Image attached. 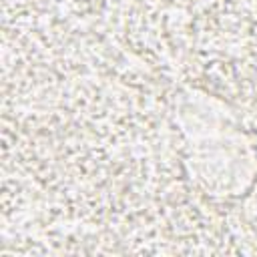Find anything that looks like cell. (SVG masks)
Returning a JSON list of instances; mask_svg holds the SVG:
<instances>
[{
	"mask_svg": "<svg viewBox=\"0 0 257 257\" xmlns=\"http://www.w3.org/2000/svg\"><path fill=\"white\" fill-rule=\"evenodd\" d=\"M175 118L185 141V165L193 183L213 199H239L257 179V149L235 112L217 96L185 88Z\"/></svg>",
	"mask_w": 257,
	"mask_h": 257,
	"instance_id": "6da1fadb",
	"label": "cell"
}]
</instances>
